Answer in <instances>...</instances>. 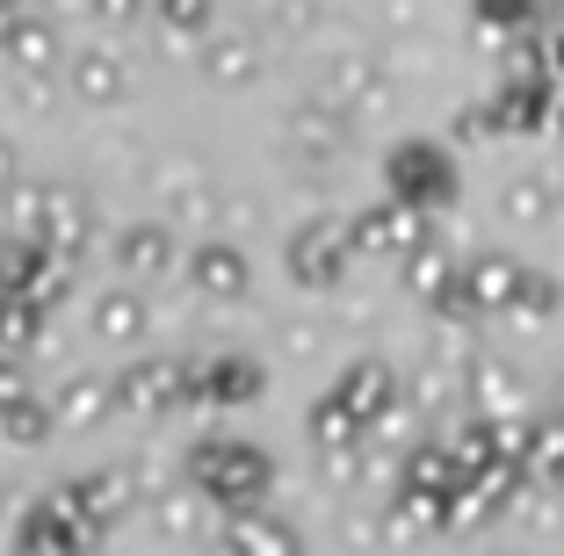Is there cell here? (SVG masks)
Returning a JSON list of instances; mask_svg holds the SVG:
<instances>
[{
    "label": "cell",
    "mask_w": 564,
    "mask_h": 556,
    "mask_svg": "<svg viewBox=\"0 0 564 556\" xmlns=\"http://www.w3.org/2000/svg\"><path fill=\"white\" fill-rule=\"evenodd\" d=\"M117 268L123 275H166V268H174V231L166 225H131L117 239Z\"/></svg>",
    "instance_id": "6"
},
{
    "label": "cell",
    "mask_w": 564,
    "mask_h": 556,
    "mask_svg": "<svg viewBox=\"0 0 564 556\" xmlns=\"http://www.w3.org/2000/svg\"><path fill=\"white\" fill-rule=\"evenodd\" d=\"M261 391V369H247L239 355H210V361H196V405H232V397H253Z\"/></svg>",
    "instance_id": "5"
},
{
    "label": "cell",
    "mask_w": 564,
    "mask_h": 556,
    "mask_svg": "<svg viewBox=\"0 0 564 556\" xmlns=\"http://www.w3.org/2000/svg\"><path fill=\"white\" fill-rule=\"evenodd\" d=\"M188 290H196L203 304H225V296L247 290V261H239V246H225V239L188 246Z\"/></svg>",
    "instance_id": "4"
},
{
    "label": "cell",
    "mask_w": 564,
    "mask_h": 556,
    "mask_svg": "<svg viewBox=\"0 0 564 556\" xmlns=\"http://www.w3.org/2000/svg\"><path fill=\"white\" fill-rule=\"evenodd\" d=\"M66 80H73V95H80V101H123V95H131V73H123L109 51H87V58H73Z\"/></svg>",
    "instance_id": "7"
},
{
    "label": "cell",
    "mask_w": 564,
    "mask_h": 556,
    "mask_svg": "<svg viewBox=\"0 0 564 556\" xmlns=\"http://www.w3.org/2000/svg\"><path fill=\"white\" fill-rule=\"evenodd\" d=\"M8 397H22V355L15 347H0V405H8Z\"/></svg>",
    "instance_id": "16"
},
{
    "label": "cell",
    "mask_w": 564,
    "mask_h": 556,
    "mask_svg": "<svg viewBox=\"0 0 564 556\" xmlns=\"http://www.w3.org/2000/svg\"><path fill=\"white\" fill-rule=\"evenodd\" d=\"M210 0H152V22H160L166 44H196V36H210Z\"/></svg>",
    "instance_id": "10"
},
{
    "label": "cell",
    "mask_w": 564,
    "mask_h": 556,
    "mask_svg": "<svg viewBox=\"0 0 564 556\" xmlns=\"http://www.w3.org/2000/svg\"><path fill=\"white\" fill-rule=\"evenodd\" d=\"M95 332H101V340H109V347L138 340V332H145V304H138L131 290H109V296H101V304H95Z\"/></svg>",
    "instance_id": "12"
},
{
    "label": "cell",
    "mask_w": 564,
    "mask_h": 556,
    "mask_svg": "<svg viewBox=\"0 0 564 556\" xmlns=\"http://www.w3.org/2000/svg\"><path fill=\"white\" fill-rule=\"evenodd\" d=\"M73 499H80V506L109 527L123 506H131V477H123V470H95V477H80V484H73Z\"/></svg>",
    "instance_id": "11"
},
{
    "label": "cell",
    "mask_w": 564,
    "mask_h": 556,
    "mask_svg": "<svg viewBox=\"0 0 564 556\" xmlns=\"http://www.w3.org/2000/svg\"><path fill=\"white\" fill-rule=\"evenodd\" d=\"M15 174V145H8V138H0V181Z\"/></svg>",
    "instance_id": "17"
},
{
    "label": "cell",
    "mask_w": 564,
    "mask_h": 556,
    "mask_svg": "<svg viewBox=\"0 0 564 556\" xmlns=\"http://www.w3.org/2000/svg\"><path fill=\"white\" fill-rule=\"evenodd\" d=\"M117 397L138 405V412H166V405H182V397L196 405V369H182L174 355H152V361H138V369H123Z\"/></svg>",
    "instance_id": "3"
},
{
    "label": "cell",
    "mask_w": 564,
    "mask_h": 556,
    "mask_svg": "<svg viewBox=\"0 0 564 556\" xmlns=\"http://www.w3.org/2000/svg\"><path fill=\"white\" fill-rule=\"evenodd\" d=\"M188 484L210 499V506H253L268 491V456L247 441H225V434H210V441H196V456H188Z\"/></svg>",
    "instance_id": "1"
},
{
    "label": "cell",
    "mask_w": 564,
    "mask_h": 556,
    "mask_svg": "<svg viewBox=\"0 0 564 556\" xmlns=\"http://www.w3.org/2000/svg\"><path fill=\"white\" fill-rule=\"evenodd\" d=\"M109 383H95V377H80V383H66L58 391V419H73V426H95V419H109Z\"/></svg>",
    "instance_id": "14"
},
{
    "label": "cell",
    "mask_w": 564,
    "mask_h": 556,
    "mask_svg": "<svg viewBox=\"0 0 564 556\" xmlns=\"http://www.w3.org/2000/svg\"><path fill=\"white\" fill-rule=\"evenodd\" d=\"M44 312H51V304H36V296H22V290H0V347H15V355H30V347L44 340Z\"/></svg>",
    "instance_id": "8"
},
{
    "label": "cell",
    "mask_w": 564,
    "mask_h": 556,
    "mask_svg": "<svg viewBox=\"0 0 564 556\" xmlns=\"http://www.w3.org/2000/svg\"><path fill=\"white\" fill-rule=\"evenodd\" d=\"M95 15L109 22V30H123V22H138V15H145V0H95Z\"/></svg>",
    "instance_id": "15"
},
{
    "label": "cell",
    "mask_w": 564,
    "mask_h": 556,
    "mask_svg": "<svg viewBox=\"0 0 564 556\" xmlns=\"http://www.w3.org/2000/svg\"><path fill=\"white\" fill-rule=\"evenodd\" d=\"M95 513L73 499V491H51V499H36L30 513H22V535L15 549L22 556H87V542H95Z\"/></svg>",
    "instance_id": "2"
},
{
    "label": "cell",
    "mask_w": 564,
    "mask_h": 556,
    "mask_svg": "<svg viewBox=\"0 0 564 556\" xmlns=\"http://www.w3.org/2000/svg\"><path fill=\"white\" fill-rule=\"evenodd\" d=\"M8 58H15V73H51V58H58V30H51V22H36V15H15Z\"/></svg>",
    "instance_id": "9"
},
{
    "label": "cell",
    "mask_w": 564,
    "mask_h": 556,
    "mask_svg": "<svg viewBox=\"0 0 564 556\" xmlns=\"http://www.w3.org/2000/svg\"><path fill=\"white\" fill-rule=\"evenodd\" d=\"M51 426H58V412L36 405V397H8V405H0V434H8V441H22V448L51 441Z\"/></svg>",
    "instance_id": "13"
}]
</instances>
